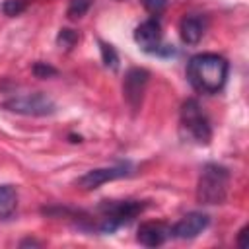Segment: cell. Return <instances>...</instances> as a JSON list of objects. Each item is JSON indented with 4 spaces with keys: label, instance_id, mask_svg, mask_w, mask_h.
<instances>
[{
    "label": "cell",
    "instance_id": "10",
    "mask_svg": "<svg viewBox=\"0 0 249 249\" xmlns=\"http://www.w3.org/2000/svg\"><path fill=\"white\" fill-rule=\"evenodd\" d=\"M169 235H171L169 226H165L161 222H144L138 228L136 239L146 247H158V245H163Z\"/></svg>",
    "mask_w": 249,
    "mask_h": 249
},
{
    "label": "cell",
    "instance_id": "9",
    "mask_svg": "<svg viewBox=\"0 0 249 249\" xmlns=\"http://www.w3.org/2000/svg\"><path fill=\"white\" fill-rule=\"evenodd\" d=\"M208 226V216L204 212H189L185 214L173 228L171 235L177 239H193Z\"/></svg>",
    "mask_w": 249,
    "mask_h": 249
},
{
    "label": "cell",
    "instance_id": "13",
    "mask_svg": "<svg viewBox=\"0 0 249 249\" xmlns=\"http://www.w3.org/2000/svg\"><path fill=\"white\" fill-rule=\"evenodd\" d=\"M89 4H91V0H70L68 12H66L68 18H70V19H80V18L88 12Z\"/></svg>",
    "mask_w": 249,
    "mask_h": 249
},
{
    "label": "cell",
    "instance_id": "2",
    "mask_svg": "<svg viewBox=\"0 0 249 249\" xmlns=\"http://www.w3.org/2000/svg\"><path fill=\"white\" fill-rule=\"evenodd\" d=\"M179 132L187 142L206 146L212 138V126L208 117L196 99H187L179 113Z\"/></svg>",
    "mask_w": 249,
    "mask_h": 249
},
{
    "label": "cell",
    "instance_id": "8",
    "mask_svg": "<svg viewBox=\"0 0 249 249\" xmlns=\"http://www.w3.org/2000/svg\"><path fill=\"white\" fill-rule=\"evenodd\" d=\"M134 41L136 45L144 51V53H160L163 49L161 45V25L156 18H150L146 21H142L136 29H134Z\"/></svg>",
    "mask_w": 249,
    "mask_h": 249
},
{
    "label": "cell",
    "instance_id": "1",
    "mask_svg": "<svg viewBox=\"0 0 249 249\" xmlns=\"http://www.w3.org/2000/svg\"><path fill=\"white\" fill-rule=\"evenodd\" d=\"M230 64L224 56L216 53H202L189 60L187 78L191 86L200 93H216L224 88L228 80Z\"/></svg>",
    "mask_w": 249,
    "mask_h": 249
},
{
    "label": "cell",
    "instance_id": "17",
    "mask_svg": "<svg viewBox=\"0 0 249 249\" xmlns=\"http://www.w3.org/2000/svg\"><path fill=\"white\" fill-rule=\"evenodd\" d=\"M142 4H144V8H146L150 14L158 16V14H161V12L165 10L167 0H142Z\"/></svg>",
    "mask_w": 249,
    "mask_h": 249
},
{
    "label": "cell",
    "instance_id": "5",
    "mask_svg": "<svg viewBox=\"0 0 249 249\" xmlns=\"http://www.w3.org/2000/svg\"><path fill=\"white\" fill-rule=\"evenodd\" d=\"M4 107L8 111L21 113V115H33V117H45L56 111L54 101L45 93H25V95L12 97L4 103Z\"/></svg>",
    "mask_w": 249,
    "mask_h": 249
},
{
    "label": "cell",
    "instance_id": "15",
    "mask_svg": "<svg viewBox=\"0 0 249 249\" xmlns=\"http://www.w3.org/2000/svg\"><path fill=\"white\" fill-rule=\"evenodd\" d=\"M25 10V2L23 0H6L2 4V12L6 16H19Z\"/></svg>",
    "mask_w": 249,
    "mask_h": 249
},
{
    "label": "cell",
    "instance_id": "12",
    "mask_svg": "<svg viewBox=\"0 0 249 249\" xmlns=\"http://www.w3.org/2000/svg\"><path fill=\"white\" fill-rule=\"evenodd\" d=\"M18 208V191L14 185H0V220H8Z\"/></svg>",
    "mask_w": 249,
    "mask_h": 249
},
{
    "label": "cell",
    "instance_id": "14",
    "mask_svg": "<svg viewBox=\"0 0 249 249\" xmlns=\"http://www.w3.org/2000/svg\"><path fill=\"white\" fill-rule=\"evenodd\" d=\"M99 45H101V56H103L105 66L115 70V68L119 66V56H117L115 49H113L111 45H107V43H99Z\"/></svg>",
    "mask_w": 249,
    "mask_h": 249
},
{
    "label": "cell",
    "instance_id": "6",
    "mask_svg": "<svg viewBox=\"0 0 249 249\" xmlns=\"http://www.w3.org/2000/svg\"><path fill=\"white\" fill-rule=\"evenodd\" d=\"M148 78H150V74L144 68H130L124 76L123 93H124V99H126V103L130 105L132 111H138L140 105H142V97H144Z\"/></svg>",
    "mask_w": 249,
    "mask_h": 249
},
{
    "label": "cell",
    "instance_id": "4",
    "mask_svg": "<svg viewBox=\"0 0 249 249\" xmlns=\"http://www.w3.org/2000/svg\"><path fill=\"white\" fill-rule=\"evenodd\" d=\"M144 202L138 200H103L99 204L101 212V230L103 231H115L123 224H128L132 218H136L144 210Z\"/></svg>",
    "mask_w": 249,
    "mask_h": 249
},
{
    "label": "cell",
    "instance_id": "11",
    "mask_svg": "<svg viewBox=\"0 0 249 249\" xmlns=\"http://www.w3.org/2000/svg\"><path fill=\"white\" fill-rule=\"evenodd\" d=\"M204 27H206V23H204V19H202L200 16L189 14V16H185V18L181 19V23H179V35H181L183 43H187V45H196V43L202 39V35H204Z\"/></svg>",
    "mask_w": 249,
    "mask_h": 249
},
{
    "label": "cell",
    "instance_id": "7",
    "mask_svg": "<svg viewBox=\"0 0 249 249\" xmlns=\"http://www.w3.org/2000/svg\"><path fill=\"white\" fill-rule=\"evenodd\" d=\"M128 173H130V165H128V163L111 165V167H99V169H89L88 173H84L82 177H78L76 185H78L80 189L91 191V189L101 187V185H103V183H107V181L126 177Z\"/></svg>",
    "mask_w": 249,
    "mask_h": 249
},
{
    "label": "cell",
    "instance_id": "18",
    "mask_svg": "<svg viewBox=\"0 0 249 249\" xmlns=\"http://www.w3.org/2000/svg\"><path fill=\"white\" fill-rule=\"evenodd\" d=\"M33 72H35L37 78H49V76H54L56 74V70L51 64H47V62H37L33 66Z\"/></svg>",
    "mask_w": 249,
    "mask_h": 249
},
{
    "label": "cell",
    "instance_id": "19",
    "mask_svg": "<svg viewBox=\"0 0 249 249\" xmlns=\"http://www.w3.org/2000/svg\"><path fill=\"white\" fill-rule=\"evenodd\" d=\"M245 235H247V228H241V231L237 235V245L239 247H245Z\"/></svg>",
    "mask_w": 249,
    "mask_h": 249
},
{
    "label": "cell",
    "instance_id": "16",
    "mask_svg": "<svg viewBox=\"0 0 249 249\" xmlns=\"http://www.w3.org/2000/svg\"><path fill=\"white\" fill-rule=\"evenodd\" d=\"M58 45L60 47H64V49H70V47H74V43L78 41V33L76 31H72V29H60V33H58Z\"/></svg>",
    "mask_w": 249,
    "mask_h": 249
},
{
    "label": "cell",
    "instance_id": "3",
    "mask_svg": "<svg viewBox=\"0 0 249 249\" xmlns=\"http://www.w3.org/2000/svg\"><path fill=\"white\" fill-rule=\"evenodd\" d=\"M230 171L220 163H206L196 183V200L200 204H222L228 196Z\"/></svg>",
    "mask_w": 249,
    "mask_h": 249
}]
</instances>
